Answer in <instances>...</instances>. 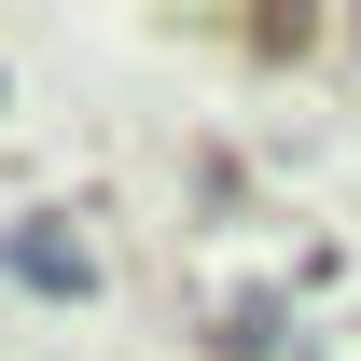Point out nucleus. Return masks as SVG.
<instances>
[{"label": "nucleus", "instance_id": "1", "mask_svg": "<svg viewBox=\"0 0 361 361\" xmlns=\"http://www.w3.org/2000/svg\"><path fill=\"white\" fill-rule=\"evenodd\" d=\"M14 278H28V292H84V250H70L56 223H28L14 236Z\"/></svg>", "mask_w": 361, "mask_h": 361}]
</instances>
